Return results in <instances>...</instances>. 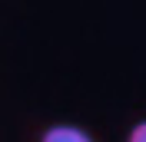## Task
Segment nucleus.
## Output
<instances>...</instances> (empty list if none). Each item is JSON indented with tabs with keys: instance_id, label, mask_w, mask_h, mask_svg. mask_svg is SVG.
Segmentation results:
<instances>
[{
	"instance_id": "f257e3e1",
	"label": "nucleus",
	"mask_w": 146,
	"mask_h": 142,
	"mask_svg": "<svg viewBox=\"0 0 146 142\" xmlns=\"http://www.w3.org/2000/svg\"><path fill=\"white\" fill-rule=\"evenodd\" d=\"M40 142H96L83 126H73V122H53L40 132Z\"/></svg>"
},
{
	"instance_id": "f03ea898",
	"label": "nucleus",
	"mask_w": 146,
	"mask_h": 142,
	"mask_svg": "<svg viewBox=\"0 0 146 142\" xmlns=\"http://www.w3.org/2000/svg\"><path fill=\"white\" fill-rule=\"evenodd\" d=\"M126 142H146V119H139V122L133 126V129H129Z\"/></svg>"
}]
</instances>
